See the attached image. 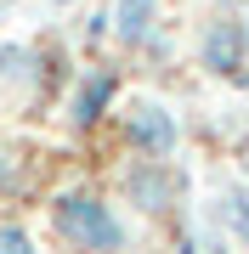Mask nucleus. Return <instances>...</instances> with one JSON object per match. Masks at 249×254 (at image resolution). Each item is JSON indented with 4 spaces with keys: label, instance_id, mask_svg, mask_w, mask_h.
I'll return each instance as SVG.
<instances>
[{
    "label": "nucleus",
    "instance_id": "f257e3e1",
    "mask_svg": "<svg viewBox=\"0 0 249 254\" xmlns=\"http://www.w3.org/2000/svg\"><path fill=\"white\" fill-rule=\"evenodd\" d=\"M51 226L63 243H74V249H125L130 243V232L119 226V215H113V203H102L96 192H57V203H51Z\"/></svg>",
    "mask_w": 249,
    "mask_h": 254
},
{
    "label": "nucleus",
    "instance_id": "f03ea898",
    "mask_svg": "<svg viewBox=\"0 0 249 254\" xmlns=\"http://www.w3.org/2000/svg\"><path fill=\"white\" fill-rule=\"evenodd\" d=\"M119 192H125L130 209H142V215H165V209L181 198V175L170 170V158H148V153H142L119 175Z\"/></svg>",
    "mask_w": 249,
    "mask_h": 254
},
{
    "label": "nucleus",
    "instance_id": "7ed1b4c3",
    "mask_svg": "<svg viewBox=\"0 0 249 254\" xmlns=\"http://www.w3.org/2000/svg\"><path fill=\"white\" fill-rule=\"evenodd\" d=\"M198 63L210 73H221V79H244V63H249V46H244V23L227 17V11H215L210 23H204L198 34Z\"/></svg>",
    "mask_w": 249,
    "mask_h": 254
},
{
    "label": "nucleus",
    "instance_id": "20e7f679",
    "mask_svg": "<svg viewBox=\"0 0 249 254\" xmlns=\"http://www.w3.org/2000/svg\"><path fill=\"white\" fill-rule=\"evenodd\" d=\"M125 136H130L136 153L170 158L175 147H181V125H175V113L165 108V102H136V108L125 113Z\"/></svg>",
    "mask_w": 249,
    "mask_h": 254
},
{
    "label": "nucleus",
    "instance_id": "39448f33",
    "mask_svg": "<svg viewBox=\"0 0 249 254\" xmlns=\"http://www.w3.org/2000/svg\"><path fill=\"white\" fill-rule=\"evenodd\" d=\"M113 91H119V73H113V68H85V73H80V85H74V96H68V125L91 130L96 119L108 113Z\"/></svg>",
    "mask_w": 249,
    "mask_h": 254
},
{
    "label": "nucleus",
    "instance_id": "423d86ee",
    "mask_svg": "<svg viewBox=\"0 0 249 254\" xmlns=\"http://www.w3.org/2000/svg\"><path fill=\"white\" fill-rule=\"evenodd\" d=\"M113 40L119 46H148L159 23V0H113Z\"/></svg>",
    "mask_w": 249,
    "mask_h": 254
},
{
    "label": "nucleus",
    "instance_id": "0eeeda50",
    "mask_svg": "<svg viewBox=\"0 0 249 254\" xmlns=\"http://www.w3.org/2000/svg\"><path fill=\"white\" fill-rule=\"evenodd\" d=\"M215 220L232 243H249V187H221L215 192Z\"/></svg>",
    "mask_w": 249,
    "mask_h": 254
},
{
    "label": "nucleus",
    "instance_id": "6e6552de",
    "mask_svg": "<svg viewBox=\"0 0 249 254\" xmlns=\"http://www.w3.org/2000/svg\"><path fill=\"white\" fill-rule=\"evenodd\" d=\"M34 68H40L34 46H17V40H6V46H0V85H23V79H34Z\"/></svg>",
    "mask_w": 249,
    "mask_h": 254
},
{
    "label": "nucleus",
    "instance_id": "1a4fd4ad",
    "mask_svg": "<svg viewBox=\"0 0 249 254\" xmlns=\"http://www.w3.org/2000/svg\"><path fill=\"white\" fill-rule=\"evenodd\" d=\"M11 187H17V158L0 147V192H11Z\"/></svg>",
    "mask_w": 249,
    "mask_h": 254
},
{
    "label": "nucleus",
    "instance_id": "9d476101",
    "mask_svg": "<svg viewBox=\"0 0 249 254\" xmlns=\"http://www.w3.org/2000/svg\"><path fill=\"white\" fill-rule=\"evenodd\" d=\"M0 249H28V232L23 226H0Z\"/></svg>",
    "mask_w": 249,
    "mask_h": 254
},
{
    "label": "nucleus",
    "instance_id": "9b49d317",
    "mask_svg": "<svg viewBox=\"0 0 249 254\" xmlns=\"http://www.w3.org/2000/svg\"><path fill=\"white\" fill-rule=\"evenodd\" d=\"M238 164L249 170V130H244V141H238Z\"/></svg>",
    "mask_w": 249,
    "mask_h": 254
},
{
    "label": "nucleus",
    "instance_id": "f8f14e48",
    "mask_svg": "<svg viewBox=\"0 0 249 254\" xmlns=\"http://www.w3.org/2000/svg\"><path fill=\"white\" fill-rule=\"evenodd\" d=\"M244 46H249V0H244Z\"/></svg>",
    "mask_w": 249,
    "mask_h": 254
},
{
    "label": "nucleus",
    "instance_id": "ddd939ff",
    "mask_svg": "<svg viewBox=\"0 0 249 254\" xmlns=\"http://www.w3.org/2000/svg\"><path fill=\"white\" fill-rule=\"evenodd\" d=\"M215 6H221V11H227V6H244V0H215Z\"/></svg>",
    "mask_w": 249,
    "mask_h": 254
}]
</instances>
